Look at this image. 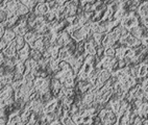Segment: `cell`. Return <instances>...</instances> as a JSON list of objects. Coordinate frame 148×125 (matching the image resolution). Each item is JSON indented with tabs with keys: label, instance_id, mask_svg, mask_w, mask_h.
<instances>
[{
	"label": "cell",
	"instance_id": "cell-1",
	"mask_svg": "<svg viewBox=\"0 0 148 125\" xmlns=\"http://www.w3.org/2000/svg\"><path fill=\"white\" fill-rule=\"evenodd\" d=\"M119 43L121 44V46L126 47V48H135V47H138V46H140L141 44H142V43H141V40L135 38L132 35H130V32H128L127 35L120 38Z\"/></svg>",
	"mask_w": 148,
	"mask_h": 125
},
{
	"label": "cell",
	"instance_id": "cell-2",
	"mask_svg": "<svg viewBox=\"0 0 148 125\" xmlns=\"http://www.w3.org/2000/svg\"><path fill=\"white\" fill-rule=\"evenodd\" d=\"M140 24V21H139V18L135 15L134 12H130L128 15L124 17V18L122 19L121 21V25L122 26H124L127 30L132 29L134 27L138 26Z\"/></svg>",
	"mask_w": 148,
	"mask_h": 125
},
{
	"label": "cell",
	"instance_id": "cell-3",
	"mask_svg": "<svg viewBox=\"0 0 148 125\" xmlns=\"http://www.w3.org/2000/svg\"><path fill=\"white\" fill-rule=\"evenodd\" d=\"M49 12H50V8H49L48 3L47 2H41L36 6L34 13L36 14V16L40 17V16H45L46 14L49 13Z\"/></svg>",
	"mask_w": 148,
	"mask_h": 125
},
{
	"label": "cell",
	"instance_id": "cell-4",
	"mask_svg": "<svg viewBox=\"0 0 148 125\" xmlns=\"http://www.w3.org/2000/svg\"><path fill=\"white\" fill-rule=\"evenodd\" d=\"M17 47H16V43H15V41H13V42L11 43V44H8V47L4 49V50H2V52L4 53V55L6 56V57H8V59H12V57H14V56L17 54Z\"/></svg>",
	"mask_w": 148,
	"mask_h": 125
},
{
	"label": "cell",
	"instance_id": "cell-5",
	"mask_svg": "<svg viewBox=\"0 0 148 125\" xmlns=\"http://www.w3.org/2000/svg\"><path fill=\"white\" fill-rule=\"evenodd\" d=\"M30 46H29L28 43H26V45L24 46L22 49H20V50L18 51V56L20 57V59H21V61H23V63H25V61L28 59L29 55H30Z\"/></svg>",
	"mask_w": 148,
	"mask_h": 125
},
{
	"label": "cell",
	"instance_id": "cell-6",
	"mask_svg": "<svg viewBox=\"0 0 148 125\" xmlns=\"http://www.w3.org/2000/svg\"><path fill=\"white\" fill-rule=\"evenodd\" d=\"M112 114H113V111L110 109H102L100 113H99V118L101 119L102 123L104 124H110V120H111Z\"/></svg>",
	"mask_w": 148,
	"mask_h": 125
},
{
	"label": "cell",
	"instance_id": "cell-7",
	"mask_svg": "<svg viewBox=\"0 0 148 125\" xmlns=\"http://www.w3.org/2000/svg\"><path fill=\"white\" fill-rule=\"evenodd\" d=\"M16 37H17V35H16V32H15V30L8 28V29L5 30V33H4V36H3L1 39L8 45V44H11L13 41H15Z\"/></svg>",
	"mask_w": 148,
	"mask_h": 125
},
{
	"label": "cell",
	"instance_id": "cell-8",
	"mask_svg": "<svg viewBox=\"0 0 148 125\" xmlns=\"http://www.w3.org/2000/svg\"><path fill=\"white\" fill-rule=\"evenodd\" d=\"M56 107H58V99L56 98L51 99V100H49V101L44 105V112H45V114L54 112L56 109Z\"/></svg>",
	"mask_w": 148,
	"mask_h": 125
},
{
	"label": "cell",
	"instance_id": "cell-9",
	"mask_svg": "<svg viewBox=\"0 0 148 125\" xmlns=\"http://www.w3.org/2000/svg\"><path fill=\"white\" fill-rule=\"evenodd\" d=\"M8 125H13V124H22V120L20 117V112L17 111V112L13 113V114L10 116L8 118V121L6 123Z\"/></svg>",
	"mask_w": 148,
	"mask_h": 125
},
{
	"label": "cell",
	"instance_id": "cell-10",
	"mask_svg": "<svg viewBox=\"0 0 148 125\" xmlns=\"http://www.w3.org/2000/svg\"><path fill=\"white\" fill-rule=\"evenodd\" d=\"M138 14L141 18H144V17L148 16V2L145 1V2L141 3L139 8H138Z\"/></svg>",
	"mask_w": 148,
	"mask_h": 125
},
{
	"label": "cell",
	"instance_id": "cell-11",
	"mask_svg": "<svg viewBox=\"0 0 148 125\" xmlns=\"http://www.w3.org/2000/svg\"><path fill=\"white\" fill-rule=\"evenodd\" d=\"M148 74V63H141L139 68V78H145Z\"/></svg>",
	"mask_w": 148,
	"mask_h": 125
},
{
	"label": "cell",
	"instance_id": "cell-12",
	"mask_svg": "<svg viewBox=\"0 0 148 125\" xmlns=\"http://www.w3.org/2000/svg\"><path fill=\"white\" fill-rule=\"evenodd\" d=\"M71 55H72L71 52H70V51H69L66 47H63L61 50H60V53H58V59H60V61H67V59H68Z\"/></svg>",
	"mask_w": 148,
	"mask_h": 125
},
{
	"label": "cell",
	"instance_id": "cell-13",
	"mask_svg": "<svg viewBox=\"0 0 148 125\" xmlns=\"http://www.w3.org/2000/svg\"><path fill=\"white\" fill-rule=\"evenodd\" d=\"M128 32H130V35H132L135 38H137V39H139V40H141L143 38V32H142V28H141L140 25H138V26L134 27V28H132V29L128 30Z\"/></svg>",
	"mask_w": 148,
	"mask_h": 125
},
{
	"label": "cell",
	"instance_id": "cell-14",
	"mask_svg": "<svg viewBox=\"0 0 148 125\" xmlns=\"http://www.w3.org/2000/svg\"><path fill=\"white\" fill-rule=\"evenodd\" d=\"M138 115L142 118H147L148 116V102H144L139 109H138Z\"/></svg>",
	"mask_w": 148,
	"mask_h": 125
},
{
	"label": "cell",
	"instance_id": "cell-15",
	"mask_svg": "<svg viewBox=\"0 0 148 125\" xmlns=\"http://www.w3.org/2000/svg\"><path fill=\"white\" fill-rule=\"evenodd\" d=\"M126 47L120 46V47L116 48V53H115V57L117 59H123L125 57V53H126Z\"/></svg>",
	"mask_w": 148,
	"mask_h": 125
},
{
	"label": "cell",
	"instance_id": "cell-16",
	"mask_svg": "<svg viewBox=\"0 0 148 125\" xmlns=\"http://www.w3.org/2000/svg\"><path fill=\"white\" fill-rule=\"evenodd\" d=\"M30 11L28 8H27V5H25L24 3L22 2H18V6H17V14H18L19 16H23V15H26L28 12Z\"/></svg>",
	"mask_w": 148,
	"mask_h": 125
},
{
	"label": "cell",
	"instance_id": "cell-17",
	"mask_svg": "<svg viewBox=\"0 0 148 125\" xmlns=\"http://www.w3.org/2000/svg\"><path fill=\"white\" fill-rule=\"evenodd\" d=\"M15 43H16V47H17V49H18V51L26 45V41H25L23 36H18V37L15 39Z\"/></svg>",
	"mask_w": 148,
	"mask_h": 125
},
{
	"label": "cell",
	"instance_id": "cell-18",
	"mask_svg": "<svg viewBox=\"0 0 148 125\" xmlns=\"http://www.w3.org/2000/svg\"><path fill=\"white\" fill-rule=\"evenodd\" d=\"M115 53H116V48L114 46L106 48L104 50V56H108V57H115Z\"/></svg>",
	"mask_w": 148,
	"mask_h": 125
},
{
	"label": "cell",
	"instance_id": "cell-19",
	"mask_svg": "<svg viewBox=\"0 0 148 125\" xmlns=\"http://www.w3.org/2000/svg\"><path fill=\"white\" fill-rule=\"evenodd\" d=\"M82 117V123L84 124H92L94 121H93V116H91V115L89 114H86V113H84V114H80Z\"/></svg>",
	"mask_w": 148,
	"mask_h": 125
},
{
	"label": "cell",
	"instance_id": "cell-20",
	"mask_svg": "<svg viewBox=\"0 0 148 125\" xmlns=\"http://www.w3.org/2000/svg\"><path fill=\"white\" fill-rule=\"evenodd\" d=\"M36 1H37V0H25L23 3L25 4V5H27V8L32 11V8H34V3H36Z\"/></svg>",
	"mask_w": 148,
	"mask_h": 125
},
{
	"label": "cell",
	"instance_id": "cell-21",
	"mask_svg": "<svg viewBox=\"0 0 148 125\" xmlns=\"http://www.w3.org/2000/svg\"><path fill=\"white\" fill-rule=\"evenodd\" d=\"M141 43H142L143 46L148 47V36L147 37H143L142 39H141Z\"/></svg>",
	"mask_w": 148,
	"mask_h": 125
},
{
	"label": "cell",
	"instance_id": "cell-22",
	"mask_svg": "<svg viewBox=\"0 0 148 125\" xmlns=\"http://www.w3.org/2000/svg\"><path fill=\"white\" fill-rule=\"evenodd\" d=\"M141 85H142L143 88L145 89L146 91H148V78H145V79L143 80L142 83H141Z\"/></svg>",
	"mask_w": 148,
	"mask_h": 125
},
{
	"label": "cell",
	"instance_id": "cell-23",
	"mask_svg": "<svg viewBox=\"0 0 148 125\" xmlns=\"http://www.w3.org/2000/svg\"><path fill=\"white\" fill-rule=\"evenodd\" d=\"M141 22H142V25H145V26L148 27V16L141 18Z\"/></svg>",
	"mask_w": 148,
	"mask_h": 125
},
{
	"label": "cell",
	"instance_id": "cell-24",
	"mask_svg": "<svg viewBox=\"0 0 148 125\" xmlns=\"http://www.w3.org/2000/svg\"><path fill=\"white\" fill-rule=\"evenodd\" d=\"M144 123H145V124H148V120H147V119L144 120Z\"/></svg>",
	"mask_w": 148,
	"mask_h": 125
},
{
	"label": "cell",
	"instance_id": "cell-25",
	"mask_svg": "<svg viewBox=\"0 0 148 125\" xmlns=\"http://www.w3.org/2000/svg\"><path fill=\"white\" fill-rule=\"evenodd\" d=\"M37 1H39V3H41V2H44V0H37Z\"/></svg>",
	"mask_w": 148,
	"mask_h": 125
}]
</instances>
